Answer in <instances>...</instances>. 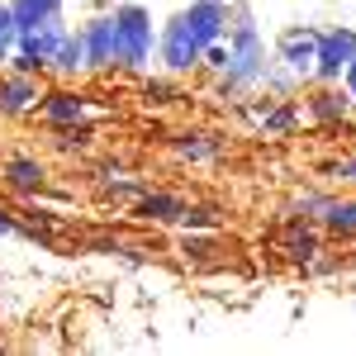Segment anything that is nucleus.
I'll list each match as a JSON object with an SVG mask.
<instances>
[{
	"label": "nucleus",
	"instance_id": "nucleus-1",
	"mask_svg": "<svg viewBox=\"0 0 356 356\" xmlns=\"http://www.w3.org/2000/svg\"><path fill=\"white\" fill-rule=\"evenodd\" d=\"M233 24L223 33V43H228V72H223V95H238V90H252V86L266 81V43H261V33H257V19L247 15L243 5L228 15Z\"/></svg>",
	"mask_w": 356,
	"mask_h": 356
},
{
	"label": "nucleus",
	"instance_id": "nucleus-2",
	"mask_svg": "<svg viewBox=\"0 0 356 356\" xmlns=\"http://www.w3.org/2000/svg\"><path fill=\"white\" fill-rule=\"evenodd\" d=\"M114 67L124 72H147L152 67V15L143 5H114Z\"/></svg>",
	"mask_w": 356,
	"mask_h": 356
},
{
	"label": "nucleus",
	"instance_id": "nucleus-3",
	"mask_svg": "<svg viewBox=\"0 0 356 356\" xmlns=\"http://www.w3.org/2000/svg\"><path fill=\"white\" fill-rule=\"evenodd\" d=\"M352 57H356V29H323L318 48H314V76L323 86H337Z\"/></svg>",
	"mask_w": 356,
	"mask_h": 356
},
{
	"label": "nucleus",
	"instance_id": "nucleus-4",
	"mask_svg": "<svg viewBox=\"0 0 356 356\" xmlns=\"http://www.w3.org/2000/svg\"><path fill=\"white\" fill-rule=\"evenodd\" d=\"M157 53H162V67L171 72V76H186V72H195V67L204 62V48L195 43V33L181 24V19H171V24L162 29Z\"/></svg>",
	"mask_w": 356,
	"mask_h": 356
},
{
	"label": "nucleus",
	"instance_id": "nucleus-5",
	"mask_svg": "<svg viewBox=\"0 0 356 356\" xmlns=\"http://www.w3.org/2000/svg\"><path fill=\"white\" fill-rule=\"evenodd\" d=\"M228 15H233V10H228L223 0H191L176 19L195 33V43H200V48H209V43H219L223 33H228Z\"/></svg>",
	"mask_w": 356,
	"mask_h": 356
},
{
	"label": "nucleus",
	"instance_id": "nucleus-6",
	"mask_svg": "<svg viewBox=\"0 0 356 356\" xmlns=\"http://www.w3.org/2000/svg\"><path fill=\"white\" fill-rule=\"evenodd\" d=\"M314 48H318V29H285L280 43H275V62L290 72V76H314Z\"/></svg>",
	"mask_w": 356,
	"mask_h": 356
},
{
	"label": "nucleus",
	"instance_id": "nucleus-7",
	"mask_svg": "<svg viewBox=\"0 0 356 356\" xmlns=\"http://www.w3.org/2000/svg\"><path fill=\"white\" fill-rule=\"evenodd\" d=\"M81 43H86V72H110L114 67V15L86 19Z\"/></svg>",
	"mask_w": 356,
	"mask_h": 356
},
{
	"label": "nucleus",
	"instance_id": "nucleus-8",
	"mask_svg": "<svg viewBox=\"0 0 356 356\" xmlns=\"http://www.w3.org/2000/svg\"><path fill=\"white\" fill-rule=\"evenodd\" d=\"M38 100H43L38 76H29V72H10V76H0V114H5V119H19V114L38 110Z\"/></svg>",
	"mask_w": 356,
	"mask_h": 356
},
{
	"label": "nucleus",
	"instance_id": "nucleus-9",
	"mask_svg": "<svg viewBox=\"0 0 356 356\" xmlns=\"http://www.w3.org/2000/svg\"><path fill=\"white\" fill-rule=\"evenodd\" d=\"M38 114H43V124H53V129H76V124L90 119V100H86L81 90H53V95L38 100Z\"/></svg>",
	"mask_w": 356,
	"mask_h": 356
},
{
	"label": "nucleus",
	"instance_id": "nucleus-10",
	"mask_svg": "<svg viewBox=\"0 0 356 356\" xmlns=\"http://www.w3.org/2000/svg\"><path fill=\"white\" fill-rule=\"evenodd\" d=\"M134 214L143 223H181V214H186V200L171 191H143L134 204Z\"/></svg>",
	"mask_w": 356,
	"mask_h": 356
},
{
	"label": "nucleus",
	"instance_id": "nucleus-11",
	"mask_svg": "<svg viewBox=\"0 0 356 356\" xmlns=\"http://www.w3.org/2000/svg\"><path fill=\"white\" fill-rule=\"evenodd\" d=\"M0 176H5L10 191H19V195H38V191H43V181H48V171H43L38 157H10Z\"/></svg>",
	"mask_w": 356,
	"mask_h": 356
},
{
	"label": "nucleus",
	"instance_id": "nucleus-12",
	"mask_svg": "<svg viewBox=\"0 0 356 356\" xmlns=\"http://www.w3.org/2000/svg\"><path fill=\"white\" fill-rule=\"evenodd\" d=\"M62 10H67V0H10V15H15L19 33H24V29H38V24L62 19Z\"/></svg>",
	"mask_w": 356,
	"mask_h": 356
},
{
	"label": "nucleus",
	"instance_id": "nucleus-13",
	"mask_svg": "<svg viewBox=\"0 0 356 356\" xmlns=\"http://www.w3.org/2000/svg\"><path fill=\"white\" fill-rule=\"evenodd\" d=\"M318 223L337 233V238H356V200H323V209H318Z\"/></svg>",
	"mask_w": 356,
	"mask_h": 356
},
{
	"label": "nucleus",
	"instance_id": "nucleus-14",
	"mask_svg": "<svg viewBox=\"0 0 356 356\" xmlns=\"http://www.w3.org/2000/svg\"><path fill=\"white\" fill-rule=\"evenodd\" d=\"M171 147H176V157H181V162H214V157L223 152V143L214 134H176Z\"/></svg>",
	"mask_w": 356,
	"mask_h": 356
},
{
	"label": "nucleus",
	"instance_id": "nucleus-15",
	"mask_svg": "<svg viewBox=\"0 0 356 356\" xmlns=\"http://www.w3.org/2000/svg\"><path fill=\"white\" fill-rule=\"evenodd\" d=\"M53 72L57 76H76V72H86V43H81V29L72 33H62V43H57V53H53Z\"/></svg>",
	"mask_w": 356,
	"mask_h": 356
},
{
	"label": "nucleus",
	"instance_id": "nucleus-16",
	"mask_svg": "<svg viewBox=\"0 0 356 356\" xmlns=\"http://www.w3.org/2000/svg\"><path fill=\"white\" fill-rule=\"evenodd\" d=\"M295 124H300V110H295L290 100H275L271 110L261 114V129H266V134H290Z\"/></svg>",
	"mask_w": 356,
	"mask_h": 356
},
{
	"label": "nucleus",
	"instance_id": "nucleus-17",
	"mask_svg": "<svg viewBox=\"0 0 356 356\" xmlns=\"http://www.w3.org/2000/svg\"><path fill=\"white\" fill-rule=\"evenodd\" d=\"M15 48H19V24L10 15V0H0V67L15 57Z\"/></svg>",
	"mask_w": 356,
	"mask_h": 356
},
{
	"label": "nucleus",
	"instance_id": "nucleus-18",
	"mask_svg": "<svg viewBox=\"0 0 356 356\" xmlns=\"http://www.w3.org/2000/svg\"><path fill=\"white\" fill-rule=\"evenodd\" d=\"M347 105H352V100H342L337 90H323V95H314L309 114H314V119H342V114H347Z\"/></svg>",
	"mask_w": 356,
	"mask_h": 356
},
{
	"label": "nucleus",
	"instance_id": "nucleus-19",
	"mask_svg": "<svg viewBox=\"0 0 356 356\" xmlns=\"http://www.w3.org/2000/svg\"><path fill=\"white\" fill-rule=\"evenodd\" d=\"M181 228H219V219H214V209H209V204H186Z\"/></svg>",
	"mask_w": 356,
	"mask_h": 356
},
{
	"label": "nucleus",
	"instance_id": "nucleus-20",
	"mask_svg": "<svg viewBox=\"0 0 356 356\" xmlns=\"http://www.w3.org/2000/svg\"><path fill=\"white\" fill-rule=\"evenodd\" d=\"M285 252H290V261H309V257L318 252V238H314V233H304V238H290V243H285Z\"/></svg>",
	"mask_w": 356,
	"mask_h": 356
},
{
	"label": "nucleus",
	"instance_id": "nucleus-21",
	"mask_svg": "<svg viewBox=\"0 0 356 356\" xmlns=\"http://www.w3.org/2000/svg\"><path fill=\"white\" fill-rule=\"evenodd\" d=\"M332 176H342V181H352V186H356V157H342V162L332 166Z\"/></svg>",
	"mask_w": 356,
	"mask_h": 356
},
{
	"label": "nucleus",
	"instance_id": "nucleus-22",
	"mask_svg": "<svg viewBox=\"0 0 356 356\" xmlns=\"http://www.w3.org/2000/svg\"><path fill=\"white\" fill-rule=\"evenodd\" d=\"M337 86H347V95L356 100V57L347 62V72H342V81H337Z\"/></svg>",
	"mask_w": 356,
	"mask_h": 356
},
{
	"label": "nucleus",
	"instance_id": "nucleus-23",
	"mask_svg": "<svg viewBox=\"0 0 356 356\" xmlns=\"http://www.w3.org/2000/svg\"><path fill=\"white\" fill-rule=\"evenodd\" d=\"M5 233H19V223H15L10 214H5V209H0V238H5Z\"/></svg>",
	"mask_w": 356,
	"mask_h": 356
}]
</instances>
